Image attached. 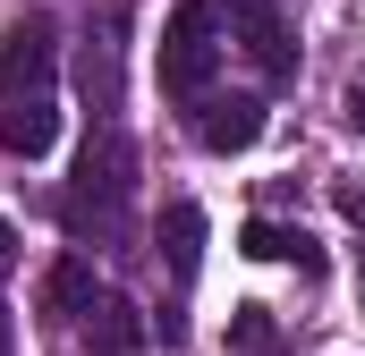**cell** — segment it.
<instances>
[{
  "label": "cell",
  "instance_id": "12",
  "mask_svg": "<svg viewBox=\"0 0 365 356\" xmlns=\"http://www.w3.org/2000/svg\"><path fill=\"white\" fill-rule=\"evenodd\" d=\"M230 340L247 356H280V331H272V314L264 305H238V323H230Z\"/></svg>",
  "mask_w": 365,
  "mask_h": 356
},
{
  "label": "cell",
  "instance_id": "1",
  "mask_svg": "<svg viewBox=\"0 0 365 356\" xmlns=\"http://www.w3.org/2000/svg\"><path fill=\"white\" fill-rule=\"evenodd\" d=\"M128 195H136V145L119 127H93L86 153H77V187L60 195V221L77 238H128Z\"/></svg>",
  "mask_w": 365,
  "mask_h": 356
},
{
  "label": "cell",
  "instance_id": "6",
  "mask_svg": "<svg viewBox=\"0 0 365 356\" xmlns=\"http://www.w3.org/2000/svg\"><path fill=\"white\" fill-rule=\"evenodd\" d=\"M77 85H86L93 119L110 127V110H119V9H102L86 26V51H77Z\"/></svg>",
  "mask_w": 365,
  "mask_h": 356
},
{
  "label": "cell",
  "instance_id": "9",
  "mask_svg": "<svg viewBox=\"0 0 365 356\" xmlns=\"http://www.w3.org/2000/svg\"><path fill=\"white\" fill-rule=\"evenodd\" d=\"M162 255H170V280H195V263H204V212L195 204H170L162 212Z\"/></svg>",
  "mask_w": 365,
  "mask_h": 356
},
{
  "label": "cell",
  "instance_id": "10",
  "mask_svg": "<svg viewBox=\"0 0 365 356\" xmlns=\"http://www.w3.org/2000/svg\"><path fill=\"white\" fill-rule=\"evenodd\" d=\"M43 297H51V314H68V323H77V314H93V305H102L93 263H86V255H60V263H51V280H43Z\"/></svg>",
  "mask_w": 365,
  "mask_h": 356
},
{
  "label": "cell",
  "instance_id": "3",
  "mask_svg": "<svg viewBox=\"0 0 365 356\" xmlns=\"http://www.w3.org/2000/svg\"><path fill=\"white\" fill-rule=\"evenodd\" d=\"M51 68H60V26L51 17H26V26L0 34V102H43Z\"/></svg>",
  "mask_w": 365,
  "mask_h": 356
},
{
  "label": "cell",
  "instance_id": "2",
  "mask_svg": "<svg viewBox=\"0 0 365 356\" xmlns=\"http://www.w3.org/2000/svg\"><path fill=\"white\" fill-rule=\"evenodd\" d=\"M212 34H221V9L212 0H179L170 26H162V93L179 110H195L212 93V68H221V43Z\"/></svg>",
  "mask_w": 365,
  "mask_h": 356
},
{
  "label": "cell",
  "instance_id": "5",
  "mask_svg": "<svg viewBox=\"0 0 365 356\" xmlns=\"http://www.w3.org/2000/svg\"><path fill=\"white\" fill-rule=\"evenodd\" d=\"M264 93H204L195 102V145L204 153H247V145H264Z\"/></svg>",
  "mask_w": 365,
  "mask_h": 356
},
{
  "label": "cell",
  "instance_id": "15",
  "mask_svg": "<svg viewBox=\"0 0 365 356\" xmlns=\"http://www.w3.org/2000/svg\"><path fill=\"white\" fill-rule=\"evenodd\" d=\"M349 127H357V136H365V85L349 93Z\"/></svg>",
  "mask_w": 365,
  "mask_h": 356
},
{
  "label": "cell",
  "instance_id": "4",
  "mask_svg": "<svg viewBox=\"0 0 365 356\" xmlns=\"http://www.w3.org/2000/svg\"><path fill=\"white\" fill-rule=\"evenodd\" d=\"M230 26H238V51H247L272 85H289V77H297V34H289L280 0H230Z\"/></svg>",
  "mask_w": 365,
  "mask_h": 356
},
{
  "label": "cell",
  "instance_id": "7",
  "mask_svg": "<svg viewBox=\"0 0 365 356\" xmlns=\"http://www.w3.org/2000/svg\"><path fill=\"white\" fill-rule=\"evenodd\" d=\"M238 255H255V263H297L306 280H323V246H314L306 229H289V221H247V229H238Z\"/></svg>",
  "mask_w": 365,
  "mask_h": 356
},
{
  "label": "cell",
  "instance_id": "13",
  "mask_svg": "<svg viewBox=\"0 0 365 356\" xmlns=\"http://www.w3.org/2000/svg\"><path fill=\"white\" fill-rule=\"evenodd\" d=\"M331 204H340V212H349V221L365 229V187H331Z\"/></svg>",
  "mask_w": 365,
  "mask_h": 356
},
{
  "label": "cell",
  "instance_id": "8",
  "mask_svg": "<svg viewBox=\"0 0 365 356\" xmlns=\"http://www.w3.org/2000/svg\"><path fill=\"white\" fill-rule=\"evenodd\" d=\"M0 145L17 153V162H43L51 145H60V102L43 93V102H9L0 110Z\"/></svg>",
  "mask_w": 365,
  "mask_h": 356
},
{
  "label": "cell",
  "instance_id": "14",
  "mask_svg": "<svg viewBox=\"0 0 365 356\" xmlns=\"http://www.w3.org/2000/svg\"><path fill=\"white\" fill-rule=\"evenodd\" d=\"M9 271H17V229L0 221V280H9Z\"/></svg>",
  "mask_w": 365,
  "mask_h": 356
},
{
  "label": "cell",
  "instance_id": "16",
  "mask_svg": "<svg viewBox=\"0 0 365 356\" xmlns=\"http://www.w3.org/2000/svg\"><path fill=\"white\" fill-rule=\"evenodd\" d=\"M0 356H17V331H9V305H0Z\"/></svg>",
  "mask_w": 365,
  "mask_h": 356
},
{
  "label": "cell",
  "instance_id": "11",
  "mask_svg": "<svg viewBox=\"0 0 365 356\" xmlns=\"http://www.w3.org/2000/svg\"><path fill=\"white\" fill-rule=\"evenodd\" d=\"M136 340H145L136 305H128V297H102V305H93V348H102V356H128Z\"/></svg>",
  "mask_w": 365,
  "mask_h": 356
}]
</instances>
